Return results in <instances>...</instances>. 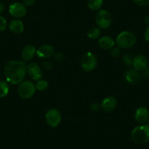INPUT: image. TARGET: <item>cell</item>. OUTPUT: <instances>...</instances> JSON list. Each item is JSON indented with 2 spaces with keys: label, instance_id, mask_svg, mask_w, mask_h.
Returning a JSON list of instances; mask_svg holds the SVG:
<instances>
[{
  "label": "cell",
  "instance_id": "cell-10",
  "mask_svg": "<svg viewBox=\"0 0 149 149\" xmlns=\"http://www.w3.org/2000/svg\"><path fill=\"white\" fill-rule=\"evenodd\" d=\"M134 118L140 124H144L149 118V112L146 107H140L137 109L134 113Z\"/></svg>",
  "mask_w": 149,
  "mask_h": 149
},
{
  "label": "cell",
  "instance_id": "cell-14",
  "mask_svg": "<svg viewBox=\"0 0 149 149\" xmlns=\"http://www.w3.org/2000/svg\"><path fill=\"white\" fill-rule=\"evenodd\" d=\"M36 48L34 45H26L22 50L21 52V56L24 61H30L34 58L36 54Z\"/></svg>",
  "mask_w": 149,
  "mask_h": 149
},
{
  "label": "cell",
  "instance_id": "cell-34",
  "mask_svg": "<svg viewBox=\"0 0 149 149\" xmlns=\"http://www.w3.org/2000/svg\"><path fill=\"white\" fill-rule=\"evenodd\" d=\"M148 125L149 126V118H148Z\"/></svg>",
  "mask_w": 149,
  "mask_h": 149
},
{
  "label": "cell",
  "instance_id": "cell-28",
  "mask_svg": "<svg viewBox=\"0 0 149 149\" xmlns=\"http://www.w3.org/2000/svg\"><path fill=\"white\" fill-rule=\"evenodd\" d=\"M23 2L26 7H31L34 4L35 0H23Z\"/></svg>",
  "mask_w": 149,
  "mask_h": 149
},
{
  "label": "cell",
  "instance_id": "cell-2",
  "mask_svg": "<svg viewBox=\"0 0 149 149\" xmlns=\"http://www.w3.org/2000/svg\"><path fill=\"white\" fill-rule=\"evenodd\" d=\"M131 137L133 141L137 144H145L149 142V126L141 124L132 130Z\"/></svg>",
  "mask_w": 149,
  "mask_h": 149
},
{
  "label": "cell",
  "instance_id": "cell-27",
  "mask_svg": "<svg viewBox=\"0 0 149 149\" xmlns=\"http://www.w3.org/2000/svg\"><path fill=\"white\" fill-rule=\"evenodd\" d=\"M54 56H55V59L58 61H62L64 58V55L61 53H56L54 54Z\"/></svg>",
  "mask_w": 149,
  "mask_h": 149
},
{
  "label": "cell",
  "instance_id": "cell-31",
  "mask_svg": "<svg viewBox=\"0 0 149 149\" xmlns=\"http://www.w3.org/2000/svg\"><path fill=\"white\" fill-rule=\"evenodd\" d=\"M144 70V75L146 77V78H149V66H147Z\"/></svg>",
  "mask_w": 149,
  "mask_h": 149
},
{
  "label": "cell",
  "instance_id": "cell-20",
  "mask_svg": "<svg viewBox=\"0 0 149 149\" xmlns=\"http://www.w3.org/2000/svg\"><path fill=\"white\" fill-rule=\"evenodd\" d=\"M87 35L90 39H97L101 35V30L98 28H91L88 30Z\"/></svg>",
  "mask_w": 149,
  "mask_h": 149
},
{
  "label": "cell",
  "instance_id": "cell-23",
  "mask_svg": "<svg viewBox=\"0 0 149 149\" xmlns=\"http://www.w3.org/2000/svg\"><path fill=\"white\" fill-rule=\"evenodd\" d=\"M110 54L113 58H118L121 55V49L119 47H113L110 51Z\"/></svg>",
  "mask_w": 149,
  "mask_h": 149
},
{
  "label": "cell",
  "instance_id": "cell-26",
  "mask_svg": "<svg viewBox=\"0 0 149 149\" xmlns=\"http://www.w3.org/2000/svg\"><path fill=\"white\" fill-rule=\"evenodd\" d=\"M42 67L46 70H51L53 68V65L49 61H45L42 63Z\"/></svg>",
  "mask_w": 149,
  "mask_h": 149
},
{
  "label": "cell",
  "instance_id": "cell-13",
  "mask_svg": "<svg viewBox=\"0 0 149 149\" xmlns=\"http://www.w3.org/2000/svg\"><path fill=\"white\" fill-rule=\"evenodd\" d=\"M148 63V58L145 56L138 55L137 56H134L132 65L134 69H135L137 71H140V70H145L147 67Z\"/></svg>",
  "mask_w": 149,
  "mask_h": 149
},
{
  "label": "cell",
  "instance_id": "cell-18",
  "mask_svg": "<svg viewBox=\"0 0 149 149\" xmlns=\"http://www.w3.org/2000/svg\"><path fill=\"white\" fill-rule=\"evenodd\" d=\"M103 5V0H88V6L91 10H98Z\"/></svg>",
  "mask_w": 149,
  "mask_h": 149
},
{
  "label": "cell",
  "instance_id": "cell-15",
  "mask_svg": "<svg viewBox=\"0 0 149 149\" xmlns=\"http://www.w3.org/2000/svg\"><path fill=\"white\" fill-rule=\"evenodd\" d=\"M99 45L104 50H109L113 48L115 45V41L112 37L108 36H104L99 40Z\"/></svg>",
  "mask_w": 149,
  "mask_h": 149
},
{
  "label": "cell",
  "instance_id": "cell-33",
  "mask_svg": "<svg viewBox=\"0 0 149 149\" xmlns=\"http://www.w3.org/2000/svg\"><path fill=\"white\" fill-rule=\"evenodd\" d=\"M5 10V5L2 2H0V14L2 13Z\"/></svg>",
  "mask_w": 149,
  "mask_h": 149
},
{
  "label": "cell",
  "instance_id": "cell-29",
  "mask_svg": "<svg viewBox=\"0 0 149 149\" xmlns=\"http://www.w3.org/2000/svg\"><path fill=\"white\" fill-rule=\"evenodd\" d=\"M144 38L146 42H149V26L146 28L144 32Z\"/></svg>",
  "mask_w": 149,
  "mask_h": 149
},
{
  "label": "cell",
  "instance_id": "cell-3",
  "mask_svg": "<svg viewBox=\"0 0 149 149\" xmlns=\"http://www.w3.org/2000/svg\"><path fill=\"white\" fill-rule=\"evenodd\" d=\"M137 38L134 34L131 31H123L120 33L116 38V44L121 48H130L134 45Z\"/></svg>",
  "mask_w": 149,
  "mask_h": 149
},
{
  "label": "cell",
  "instance_id": "cell-16",
  "mask_svg": "<svg viewBox=\"0 0 149 149\" xmlns=\"http://www.w3.org/2000/svg\"><path fill=\"white\" fill-rule=\"evenodd\" d=\"M9 29L14 34H21L24 31V25L21 20L15 19L10 23Z\"/></svg>",
  "mask_w": 149,
  "mask_h": 149
},
{
  "label": "cell",
  "instance_id": "cell-1",
  "mask_svg": "<svg viewBox=\"0 0 149 149\" xmlns=\"http://www.w3.org/2000/svg\"><path fill=\"white\" fill-rule=\"evenodd\" d=\"M4 72L6 81L13 85L23 82L27 72V66L20 60L10 61L5 64Z\"/></svg>",
  "mask_w": 149,
  "mask_h": 149
},
{
  "label": "cell",
  "instance_id": "cell-30",
  "mask_svg": "<svg viewBox=\"0 0 149 149\" xmlns=\"http://www.w3.org/2000/svg\"><path fill=\"white\" fill-rule=\"evenodd\" d=\"M91 110H94V111H97V110H98L99 108H100V105H99L97 103H93L91 106Z\"/></svg>",
  "mask_w": 149,
  "mask_h": 149
},
{
  "label": "cell",
  "instance_id": "cell-4",
  "mask_svg": "<svg viewBox=\"0 0 149 149\" xmlns=\"http://www.w3.org/2000/svg\"><path fill=\"white\" fill-rule=\"evenodd\" d=\"M35 85L31 81H23L20 84L18 92L20 97L23 99H29L35 92Z\"/></svg>",
  "mask_w": 149,
  "mask_h": 149
},
{
  "label": "cell",
  "instance_id": "cell-17",
  "mask_svg": "<svg viewBox=\"0 0 149 149\" xmlns=\"http://www.w3.org/2000/svg\"><path fill=\"white\" fill-rule=\"evenodd\" d=\"M140 78V74L137 70L135 69L129 70L125 74L126 81L130 84H135L138 82Z\"/></svg>",
  "mask_w": 149,
  "mask_h": 149
},
{
  "label": "cell",
  "instance_id": "cell-35",
  "mask_svg": "<svg viewBox=\"0 0 149 149\" xmlns=\"http://www.w3.org/2000/svg\"><path fill=\"white\" fill-rule=\"evenodd\" d=\"M0 78H1V74H0Z\"/></svg>",
  "mask_w": 149,
  "mask_h": 149
},
{
  "label": "cell",
  "instance_id": "cell-6",
  "mask_svg": "<svg viewBox=\"0 0 149 149\" xmlns=\"http://www.w3.org/2000/svg\"><path fill=\"white\" fill-rule=\"evenodd\" d=\"M96 24H97L100 28L101 29H107L112 22V16L108 11L105 10H100L97 13L95 17Z\"/></svg>",
  "mask_w": 149,
  "mask_h": 149
},
{
  "label": "cell",
  "instance_id": "cell-5",
  "mask_svg": "<svg viewBox=\"0 0 149 149\" xmlns=\"http://www.w3.org/2000/svg\"><path fill=\"white\" fill-rule=\"evenodd\" d=\"M82 68L86 72H91L96 68L97 65V60L95 55L91 52L84 54L81 59Z\"/></svg>",
  "mask_w": 149,
  "mask_h": 149
},
{
  "label": "cell",
  "instance_id": "cell-19",
  "mask_svg": "<svg viewBox=\"0 0 149 149\" xmlns=\"http://www.w3.org/2000/svg\"><path fill=\"white\" fill-rule=\"evenodd\" d=\"M9 92V86L8 83L4 81H0V98L6 97Z\"/></svg>",
  "mask_w": 149,
  "mask_h": 149
},
{
  "label": "cell",
  "instance_id": "cell-21",
  "mask_svg": "<svg viewBox=\"0 0 149 149\" xmlns=\"http://www.w3.org/2000/svg\"><path fill=\"white\" fill-rule=\"evenodd\" d=\"M48 86V82L46 81H45V80H39V81H37V84H35L36 89L40 91H43L45 90H46Z\"/></svg>",
  "mask_w": 149,
  "mask_h": 149
},
{
  "label": "cell",
  "instance_id": "cell-25",
  "mask_svg": "<svg viewBox=\"0 0 149 149\" xmlns=\"http://www.w3.org/2000/svg\"><path fill=\"white\" fill-rule=\"evenodd\" d=\"M134 2L140 7H146L149 5V0H134Z\"/></svg>",
  "mask_w": 149,
  "mask_h": 149
},
{
  "label": "cell",
  "instance_id": "cell-32",
  "mask_svg": "<svg viewBox=\"0 0 149 149\" xmlns=\"http://www.w3.org/2000/svg\"><path fill=\"white\" fill-rule=\"evenodd\" d=\"M144 23L145 24H146V25L148 26H149V15H146V17L144 18Z\"/></svg>",
  "mask_w": 149,
  "mask_h": 149
},
{
  "label": "cell",
  "instance_id": "cell-9",
  "mask_svg": "<svg viewBox=\"0 0 149 149\" xmlns=\"http://www.w3.org/2000/svg\"><path fill=\"white\" fill-rule=\"evenodd\" d=\"M27 72L29 76L34 81H39L42 78V72L40 67L36 63H30L27 67Z\"/></svg>",
  "mask_w": 149,
  "mask_h": 149
},
{
  "label": "cell",
  "instance_id": "cell-22",
  "mask_svg": "<svg viewBox=\"0 0 149 149\" xmlns=\"http://www.w3.org/2000/svg\"><path fill=\"white\" fill-rule=\"evenodd\" d=\"M134 56L130 54H127L123 56V61L127 65H132Z\"/></svg>",
  "mask_w": 149,
  "mask_h": 149
},
{
  "label": "cell",
  "instance_id": "cell-11",
  "mask_svg": "<svg viewBox=\"0 0 149 149\" xmlns=\"http://www.w3.org/2000/svg\"><path fill=\"white\" fill-rule=\"evenodd\" d=\"M36 54L40 58H50L55 54V51L51 45H43L37 50Z\"/></svg>",
  "mask_w": 149,
  "mask_h": 149
},
{
  "label": "cell",
  "instance_id": "cell-24",
  "mask_svg": "<svg viewBox=\"0 0 149 149\" xmlns=\"http://www.w3.org/2000/svg\"><path fill=\"white\" fill-rule=\"evenodd\" d=\"M7 25H8V24H7L6 19L0 15V32L6 29Z\"/></svg>",
  "mask_w": 149,
  "mask_h": 149
},
{
  "label": "cell",
  "instance_id": "cell-8",
  "mask_svg": "<svg viewBox=\"0 0 149 149\" xmlns=\"http://www.w3.org/2000/svg\"><path fill=\"white\" fill-rule=\"evenodd\" d=\"M9 13L15 18H23L26 14V7L20 2H15L10 5Z\"/></svg>",
  "mask_w": 149,
  "mask_h": 149
},
{
  "label": "cell",
  "instance_id": "cell-12",
  "mask_svg": "<svg viewBox=\"0 0 149 149\" xmlns=\"http://www.w3.org/2000/svg\"><path fill=\"white\" fill-rule=\"evenodd\" d=\"M117 105V101L114 97H107L102 101L100 107L104 112H111L116 108Z\"/></svg>",
  "mask_w": 149,
  "mask_h": 149
},
{
  "label": "cell",
  "instance_id": "cell-7",
  "mask_svg": "<svg viewBox=\"0 0 149 149\" xmlns=\"http://www.w3.org/2000/svg\"><path fill=\"white\" fill-rule=\"evenodd\" d=\"M45 120L51 127H56L60 124L61 120V115L56 109H51L45 114Z\"/></svg>",
  "mask_w": 149,
  "mask_h": 149
}]
</instances>
